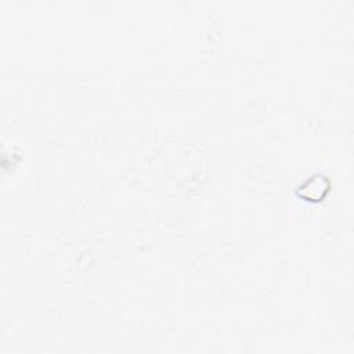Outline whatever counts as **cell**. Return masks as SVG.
I'll return each instance as SVG.
<instances>
[{
	"mask_svg": "<svg viewBox=\"0 0 354 354\" xmlns=\"http://www.w3.org/2000/svg\"><path fill=\"white\" fill-rule=\"evenodd\" d=\"M330 188V181L324 174H313L306 178L296 189V195L307 202H319L322 201Z\"/></svg>",
	"mask_w": 354,
	"mask_h": 354,
	"instance_id": "1",
	"label": "cell"
}]
</instances>
